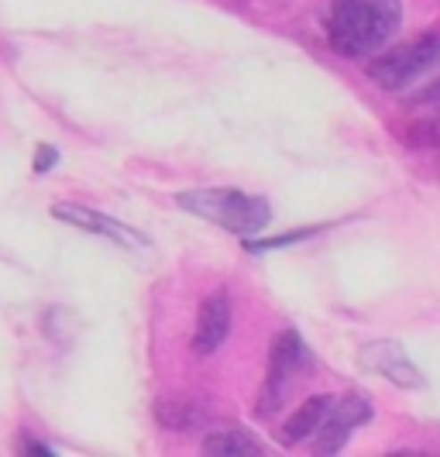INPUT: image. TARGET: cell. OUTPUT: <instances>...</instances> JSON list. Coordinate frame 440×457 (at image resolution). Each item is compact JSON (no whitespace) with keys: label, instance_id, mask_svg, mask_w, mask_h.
Instances as JSON below:
<instances>
[{"label":"cell","instance_id":"obj_6","mask_svg":"<svg viewBox=\"0 0 440 457\" xmlns=\"http://www.w3.org/2000/svg\"><path fill=\"white\" fill-rule=\"evenodd\" d=\"M369 420H371L369 399H361V395L337 399L330 416H327V423L320 427V434H317V451H320V454H337V451L348 444L351 430H358V427L369 423Z\"/></svg>","mask_w":440,"mask_h":457},{"label":"cell","instance_id":"obj_13","mask_svg":"<svg viewBox=\"0 0 440 457\" xmlns=\"http://www.w3.org/2000/svg\"><path fill=\"white\" fill-rule=\"evenodd\" d=\"M413 104H440V79L430 90H419L417 96H413Z\"/></svg>","mask_w":440,"mask_h":457},{"label":"cell","instance_id":"obj_9","mask_svg":"<svg viewBox=\"0 0 440 457\" xmlns=\"http://www.w3.org/2000/svg\"><path fill=\"white\" fill-rule=\"evenodd\" d=\"M334 395H317V399H306L300 410L289 416V423L282 427V434L278 440L286 444V447H293V444H303V440H310V436L320 434V427L327 423V416L334 410Z\"/></svg>","mask_w":440,"mask_h":457},{"label":"cell","instance_id":"obj_1","mask_svg":"<svg viewBox=\"0 0 440 457\" xmlns=\"http://www.w3.org/2000/svg\"><path fill=\"white\" fill-rule=\"evenodd\" d=\"M403 4L399 0H330L327 38L341 55L378 52L399 31Z\"/></svg>","mask_w":440,"mask_h":457},{"label":"cell","instance_id":"obj_14","mask_svg":"<svg viewBox=\"0 0 440 457\" xmlns=\"http://www.w3.org/2000/svg\"><path fill=\"white\" fill-rule=\"evenodd\" d=\"M24 451H28V454H42V457L52 454L46 444H35V440H28V444H24Z\"/></svg>","mask_w":440,"mask_h":457},{"label":"cell","instance_id":"obj_10","mask_svg":"<svg viewBox=\"0 0 440 457\" xmlns=\"http://www.w3.org/2000/svg\"><path fill=\"white\" fill-rule=\"evenodd\" d=\"M203 451L207 454H220V457H258L265 454V447L252 440V434L245 430H220V434H210L203 440Z\"/></svg>","mask_w":440,"mask_h":457},{"label":"cell","instance_id":"obj_12","mask_svg":"<svg viewBox=\"0 0 440 457\" xmlns=\"http://www.w3.org/2000/svg\"><path fill=\"white\" fill-rule=\"evenodd\" d=\"M55 155H59V152H55L52 145H42V148L35 152V172H48V169L55 165Z\"/></svg>","mask_w":440,"mask_h":457},{"label":"cell","instance_id":"obj_7","mask_svg":"<svg viewBox=\"0 0 440 457\" xmlns=\"http://www.w3.org/2000/svg\"><path fill=\"white\" fill-rule=\"evenodd\" d=\"M228 334H231V299H228V289H217L200 306L196 334H193V351L207 358V354H213L220 344L228 341Z\"/></svg>","mask_w":440,"mask_h":457},{"label":"cell","instance_id":"obj_8","mask_svg":"<svg viewBox=\"0 0 440 457\" xmlns=\"http://www.w3.org/2000/svg\"><path fill=\"white\" fill-rule=\"evenodd\" d=\"M52 213L59 217V220H66L72 228H83L90 230V234H104V237H111L117 245H145V237H141L138 230L124 228V224H117L114 217H107V213H96L90 206H79V204H55L52 206Z\"/></svg>","mask_w":440,"mask_h":457},{"label":"cell","instance_id":"obj_3","mask_svg":"<svg viewBox=\"0 0 440 457\" xmlns=\"http://www.w3.org/2000/svg\"><path fill=\"white\" fill-rule=\"evenodd\" d=\"M440 62V31L419 35L406 46L393 48L386 55H375L369 66V76L382 90H403L410 83H417L419 76H427Z\"/></svg>","mask_w":440,"mask_h":457},{"label":"cell","instance_id":"obj_11","mask_svg":"<svg viewBox=\"0 0 440 457\" xmlns=\"http://www.w3.org/2000/svg\"><path fill=\"white\" fill-rule=\"evenodd\" d=\"M410 141L419 148H440V114H434L430 120H419L410 128Z\"/></svg>","mask_w":440,"mask_h":457},{"label":"cell","instance_id":"obj_2","mask_svg":"<svg viewBox=\"0 0 440 457\" xmlns=\"http://www.w3.org/2000/svg\"><path fill=\"white\" fill-rule=\"evenodd\" d=\"M176 204L186 213L210 220L217 228L252 237L269 224V204L262 196H248V193H234V189H193L176 196Z\"/></svg>","mask_w":440,"mask_h":457},{"label":"cell","instance_id":"obj_5","mask_svg":"<svg viewBox=\"0 0 440 457\" xmlns=\"http://www.w3.org/2000/svg\"><path fill=\"white\" fill-rule=\"evenodd\" d=\"M361 365L371 368L375 375L395 382V386H403V389H423V375L410 361V354L403 351V344H393V341L365 344L361 347Z\"/></svg>","mask_w":440,"mask_h":457},{"label":"cell","instance_id":"obj_4","mask_svg":"<svg viewBox=\"0 0 440 457\" xmlns=\"http://www.w3.org/2000/svg\"><path fill=\"white\" fill-rule=\"evenodd\" d=\"M306 361V344L300 341L296 330H282L272 341V354H269V375H265V389L258 399V416H272L282 403V395L289 392L293 375Z\"/></svg>","mask_w":440,"mask_h":457}]
</instances>
